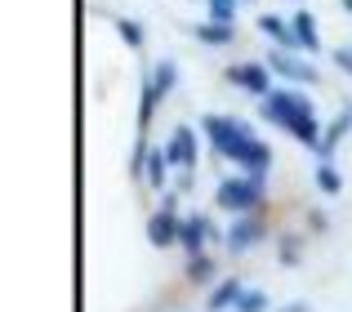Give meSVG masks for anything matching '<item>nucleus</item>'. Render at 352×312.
Here are the masks:
<instances>
[{"instance_id":"obj_1","label":"nucleus","mask_w":352,"mask_h":312,"mask_svg":"<svg viewBox=\"0 0 352 312\" xmlns=\"http://www.w3.org/2000/svg\"><path fill=\"white\" fill-rule=\"evenodd\" d=\"M201 130H206V139L214 143V152L228 156V161H236L250 179H267V170H272V148H267V143H258L254 134H250L245 121L206 112V116H201Z\"/></svg>"},{"instance_id":"obj_2","label":"nucleus","mask_w":352,"mask_h":312,"mask_svg":"<svg viewBox=\"0 0 352 312\" xmlns=\"http://www.w3.org/2000/svg\"><path fill=\"white\" fill-rule=\"evenodd\" d=\"M258 116H263L267 125H281L290 139H299L303 148L321 152V139H326V130H321L317 112H312V103L303 94H294V89H272V94L258 103Z\"/></svg>"},{"instance_id":"obj_3","label":"nucleus","mask_w":352,"mask_h":312,"mask_svg":"<svg viewBox=\"0 0 352 312\" xmlns=\"http://www.w3.org/2000/svg\"><path fill=\"white\" fill-rule=\"evenodd\" d=\"M263 179H250V174H241V179H223L214 192V201L223 210H232V214H254L258 205H263Z\"/></svg>"},{"instance_id":"obj_4","label":"nucleus","mask_w":352,"mask_h":312,"mask_svg":"<svg viewBox=\"0 0 352 312\" xmlns=\"http://www.w3.org/2000/svg\"><path fill=\"white\" fill-rule=\"evenodd\" d=\"M223 76L232 80L236 89H245V94H254L258 103H263V98H267V94L276 89V85H272V71H267L263 63H232V67H228Z\"/></svg>"},{"instance_id":"obj_5","label":"nucleus","mask_w":352,"mask_h":312,"mask_svg":"<svg viewBox=\"0 0 352 312\" xmlns=\"http://www.w3.org/2000/svg\"><path fill=\"white\" fill-rule=\"evenodd\" d=\"M267 71L294 80V85H317V67L303 63V58H294L290 49H272V54H267Z\"/></svg>"},{"instance_id":"obj_6","label":"nucleus","mask_w":352,"mask_h":312,"mask_svg":"<svg viewBox=\"0 0 352 312\" xmlns=\"http://www.w3.org/2000/svg\"><path fill=\"white\" fill-rule=\"evenodd\" d=\"M210 236H219L214 232V223H210V214H188L183 219V227H179V245L197 259V254H206V241Z\"/></svg>"},{"instance_id":"obj_7","label":"nucleus","mask_w":352,"mask_h":312,"mask_svg":"<svg viewBox=\"0 0 352 312\" xmlns=\"http://www.w3.org/2000/svg\"><path fill=\"white\" fill-rule=\"evenodd\" d=\"M165 152H170V165H179L183 174H192V165L201 161V156H197V134H192V125H179V130L165 139Z\"/></svg>"},{"instance_id":"obj_8","label":"nucleus","mask_w":352,"mask_h":312,"mask_svg":"<svg viewBox=\"0 0 352 312\" xmlns=\"http://www.w3.org/2000/svg\"><path fill=\"white\" fill-rule=\"evenodd\" d=\"M223 241H228V250H232V254H245L250 245L263 241V219H254V214H236V223L223 232Z\"/></svg>"},{"instance_id":"obj_9","label":"nucleus","mask_w":352,"mask_h":312,"mask_svg":"<svg viewBox=\"0 0 352 312\" xmlns=\"http://www.w3.org/2000/svg\"><path fill=\"white\" fill-rule=\"evenodd\" d=\"M179 227H183V219L174 214V210H156L152 223H147V241H152L156 250H165V245H179Z\"/></svg>"},{"instance_id":"obj_10","label":"nucleus","mask_w":352,"mask_h":312,"mask_svg":"<svg viewBox=\"0 0 352 312\" xmlns=\"http://www.w3.org/2000/svg\"><path fill=\"white\" fill-rule=\"evenodd\" d=\"M241 295H245V286H241L236 277L219 281V286L210 290V299H206V312H228V308H236V304H241Z\"/></svg>"},{"instance_id":"obj_11","label":"nucleus","mask_w":352,"mask_h":312,"mask_svg":"<svg viewBox=\"0 0 352 312\" xmlns=\"http://www.w3.org/2000/svg\"><path fill=\"white\" fill-rule=\"evenodd\" d=\"M352 130V103L348 107H339V116H335V121H330L326 125V139H321V161H330V156H335V148H339V139H344V134Z\"/></svg>"},{"instance_id":"obj_12","label":"nucleus","mask_w":352,"mask_h":312,"mask_svg":"<svg viewBox=\"0 0 352 312\" xmlns=\"http://www.w3.org/2000/svg\"><path fill=\"white\" fill-rule=\"evenodd\" d=\"M290 27H294V41H299V49H308V54H317V49H321L317 18H312L308 9H299V14H290Z\"/></svg>"},{"instance_id":"obj_13","label":"nucleus","mask_w":352,"mask_h":312,"mask_svg":"<svg viewBox=\"0 0 352 312\" xmlns=\"http://www.w3.org/2000/svg\"><path fill=\"white\" fill-rule=\"evenodd\" d=\"M258 32L272 36V41L281 45V49H299V41H294V27L285 23L281 14H263V18H258Z\"/></svg>"},{"instance_id":"obj_14","label":"nucleus","mask_w":352,"mask_h":312,"mask_svg":"<svg viewBox=\"0 0 352 312\" xmlns=\"http://www.w3.org/2000/svg\"><path fill=\"white\" fill-rule=\"evenodd\" d=\"M165 170H170V152H165V148H152V152H147V170H143L147 188L161 192L165 188Z\"/></svg>"},{"instance_id":"obj_15","label":"nucleus","mask_w":352,"mask_h":312,"mask_svg":"<svg viewBox=\"0 0 352 312\" xmlns=\"http://www.w3.org/2000/svg\"><path fill=\"white\" fill-rule=\"evenodd\" d=\"M192 36H197L201 45H232V41H236V27H219V23H197V27H192Z\"/></svg>"},{"instance_id":"obj_16","label":"nucleus","mask_w":352,"mask_h":312,"mask_svg":"<svg viewBox=\"0 0 352 312\" xmlns=\"http://www.w3.org/2000/svg\"><path fill=\"white\" fill-rule=\"evenodd\" d=\"M156 103H161V89L152 85V76L143 80V98H138V130L147 134V125H152V116H156Z\"/></svg>"},{"instance_id":"obj_17","label":"nucleus","mask_w":352,"mask_h":312,"mask_svg":"<svg viewBox=\"0 0 352 312\" xmlns=\"http://www.w3.org/2000/svg\"><path fill=\"white\" fill-rule=\"evenodd\" d=\"M152 85L161 89V98H170V89L179 85V63H174V58H161L152 67Z\"/></svg>"},{"instance_id":"obj_18","label":"nucleus","mask_w":352,"mask_h":312,"mask_svg":"<svg viewBox=\"0 0 352 312\" xmlns=\"http://www.w3.org/2000/svg\"><path fill=\"white\" fill-rule=\"evenodd\" d=\"M317 188L326 192V197H339V192H344V174H339L330 161H317Z\"/></svg>"},{"instance_id":"obj_19","label":"nucleus","mask_w":352,"mask_h":312,"mask_svg":"<svg viewBox=\"0 0 352 312\" xmlns=\"http://www.w3.org/2000/svg\"><path fill=\"white\" fill-rule=\"evenodd\" d=\"M206 5H210V23L236 27V0H206Z\"/></svg>"},{"instance_id":"obj_20","label":"nucleus","mask_w":352,"mask_h":312,"mask_svg":"<svg viewBox=\"0 0 352 312\" xmlns=\"http://www.w3.org/2000/svg\"><path fill=\"white\" fill-rule=\"evenodd\" d=\"M188 281H214V263L206 259V254H197V259H188Z\"/></svg>"},{"instance_id":"obj_21","label":"nucleus","mask_w":352,"mask_h":312,"mask_svg":"<svg viewBox=\"0 0 352 312\" xmlns=\"http://www.w3.org/2000/svg\"><path fill=\"white\" fill-rule=\"evenodd\" d=\"M112 23H116L120 41H129V45H134V49H138V45H143V27H138L134 18H112Z\"/></svg>"},{"instance_id":"obj_22","label":"nucleus","mask_w":352,"mask_h":312,"mask_svg":"<svg viewBox=\"0 0 352 312\" xmlns=\"http://www.w3.org/2000/svg\"><path fill=\"white\" fill-rule=\"evenodd\" d=\"M272 304H267V295L263 290H245V295H241V304H236V312H267Z\"/></svg>"},{"instance_id":"obj_23","label":"nucleus","mask_w":352,"mask_h":312,"mask_svg":"<svg viewBox=\"0 0 352 312\" xmlns=\"http://www.w3.org/2000/svg\"><path fill=\"white\" fill-rule=\"evenodd\" d=\"M335 67H344L348 76H352V49H348V45H339V49H335Z\"/></svg>"},{"instance_id":"obj_24","label":"nucleus","mask_w":352,"mask_h":312,"mask_svg":"<svg viewBox=\"0 0 352 312\" xmlns=\"http://www.w3.org/2000/svg\"><path fill=\"white\" fill-rule=\"evenodd\" d=\"M281 259H285V263H294V259H299V250H294V241H281Z\"/></svg>"},{"instance_id":"obj_25","label":"nucleus","mask_w":352,"mask_h":312,"mask_svg":"<svg viewBox=\"0 0 352 312\" xmlns=\"http://www.w3.org/2000/svg\"><path fill=\"white\" fill-rule=\"evenodd\" d=\"M161 210H179V192H165V197H161Z\"/></svg>"},{"instance_id":"obj_26","label":"nucleus","mask_w":352,"mask_h":312,"mask_svg":"<svg viewBox=\"0 0 352 312\" xmlns=\"http://www.w3.org/2000/svg\"><path fill=\"white\" fill-rule=\"evenodd\" d=\"M276 312H312L308 304H285V308H276Z\"/></svg>"},{"instance_id":"obj_27","label":"nucleus","mask_w":352,"mask_h":312,"mask_svg":"<svg viewBox=\"0 0 352 312\" xmlns=\"http://www.w3.org/2000/svg\"><path fill=\"white\" fill-rule=\"evenodd\" d=\"M339 5H344V9H348V14H352V0H339Z\"/></svg>"}]
</instances>
